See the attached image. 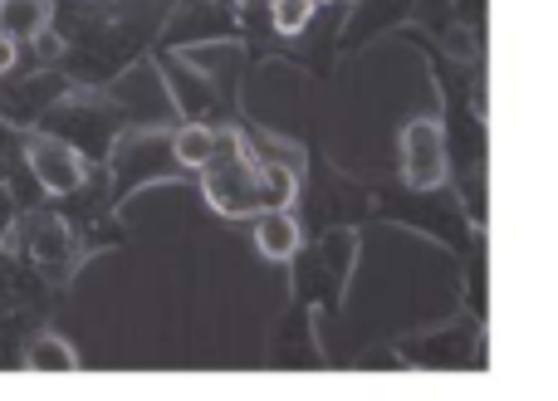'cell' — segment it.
I'll return each instance as SVG.
<instances>
[{"mask_svg":"<svg viewBox=\"0 0 558 401\" xmlns=\"http://www.w3.org/2000/svg\"><path fill=\"white\" fill-rule=\"evenodd\" d=\"M202 172H206V196H211V206L221 210V216H251V210L284 206V200L294 196V177H289L284 167L251 162L235 133H221L216 157Z\"/></svg>","mask_w":558,"mask_h":401,"instance_id":"cell-1","label":"cell"},{"mask_svg":"<svg viewBox=\"0 0 558 401\" xmlns=\"http://www.w3.org/2000/svg\"><path fill=\"white\" fill-rule=\"evenodd\" d=\"M25 167H29V177L39 182V192H49V196H74L78 186L88 182L84 153L69 147L64 137L45 133V127L25 137Z\"/></svg>","mask_w":558,"mask_h":401,"instance_id":"cell-2","label":"cell"},{"mask_svg":"<svg viewBox=\"0 0 558 401\" xmlns=\"http://www.w3.org/2000/svg\"><path fill=\"white\" fill-rule=\"evenodd\" d=\"M39 127L54 137H64L69 147H78V153H104L108 147V133H113V113H108L98 98H59V104L45 108V118H39Z\"/></svg>","mask_w":558,"mask_h":401,"instance_id":"cell-3","label":"cell"},{"mask_svg":"<svg viewBox=\"0 0 558 401\" xmlns=\"http://www.w3.org/2000/svg\"><path fill=\"white\" fill-rule=\"evenodd\" d=\"M402 177L416 192H432L446 182V133L432 118H416L402 133Z\"/></svg>","mask_w":558,"mask_h":401,"instance_id":"cell-4","label":"cell"},{"mask_svg":"<svg viewBox=\"0 0 558 401\" xmlns=\"http://www.w3.org/2000/svg\"><path fill=\"white\" fill-rule=\"evenodd\" d=\"M20 240H25V255L35 259L49 279H59L74 265V230H69L64 216H54V210H29V216L20 220Z\"/></svg>","mask_w":558,"mask_h":401,"instance_id":"cell-5","label":"cell"},{"mask_svg":"<svg viewBox=\"0 0 558 401\" xmlns=\"http://www.w3.org/2000/svg\"><path fill=\"white\" fill-rule=\"evenodd\" d=\"M64 94H69V88H64V78H59L54 69L29 74V78H20V84L0 88V118H5L10 127H29L35 118H45L49 104H59Z\"/></svg>","mask_w":558,"mask_h":401,"instance_id":"cell-6","label":"cell"},{"mask_svg":"<svg viewBox=\"0 0 558 401\" xmlns=\"http://www.w3.org/2000/svg\"><path fill=\"white\" fill-rule=\"evenodd\" d=\"M49 29V0H0V35L15 45H35Z\"/></svg>","mask_w":558,"mask_h":401,"instance_id":"cell-7","label":"cell"},{"mask_svg":"<svg viewBox=\"0 0 558 401\" xmlns=\"http://www.w3.org/2000/svg\"><path fill=\"white\" fill-rule=\"evenodd\" d=\"M255 245H260L265 259H294V250H299L294 216H289V210H279V206H270L260 220H255Z\"/></svg>","mask_w":558,"mask_h":401,"instance_id":"cell-8","label":"cell"},{"mask_svg":"<svg viewBox=\"0 0 558 401\" xmlns=\"http://www.w3.org/2000/svg\"><path fill=\"white\" fill-rule=\"evenodd\" d=\"M20 363H25L29 373H74L78 353L59 333H35L25 343V353H20Z\"/></svg>","mask_w":558,"mask_h":401,"instance_id":"cell-9","label":"cell"},{"mask_svg":"<svg viewBox=\"0 0 558 401\" xmlns=\"http://www.w3.org/2000/svg\"><path fill=\"white\" fill-rule=\"evenodd\" d=\"M216 143H221V133H211V127H202V123H186L182 133L172 137V157L182 167H206L216 157Z\"/></svg>","mask_w":558,"mask_h":401,"instance_id":"cell-10","label":"cell"},{"mask_svg":"<svg viewBox=\"0 0 558 401\" xmlns=\"http://www.w3.org/2000/svg\"><path fill=\"white\" fill-rule=\"evenodd\" d=\"M270 15L279 35H299L308 25V15H314V0H270Z\"/></svg>","mask_w":558,"mask_h":401,"instance_id":"cell-11","label":"cell"},{"mask_svg":"<svg viewBox=\"0 0 558 401\" xmlns=\"http://www.w3.org/2000/svg\"><path fill=\"white\" fill-rule=\"evenodd\" d=\"M20 157H25V137H20V127H10L5 118H0V177H5Z\"/></svg>","mask_w":558,"mask_h":401,"instance_id":"cell-12","label":"cell"},{"mask_svg":"<svg viewBox=\"0 0 558 401\" xmlns=\"http://www.w3.org/2000/svg\"><path fill=\"white\" fill-rule=\"evenodd\" d=\"M10 226H15V192L0 182V240L10 235Z\"/></svg>","mask_w":558,"mask_h":401,"instance_id":"cell-13","label":"cell"},{"mask_svg":"<svg viewBox=\"0 0 558 401\" xmlns=\"http://www.w3.org/2000/svg\"><path fill=\"white\" fill-rule=\"evenodd\" d=\"M10 69H15V39L0 35V74H10Z\"/></svg>","mask_w":558,"mask_h":401,"instance_id":"cell-14","label":"cell"},{"mask_svg":"<svg viewBox=\"0 0 558 401\" xmlns=\"http://www.w3.org/2000/svg\"><path fill=\"white\" fill-rule=\"evenodd\" d=\"M314 5H318V0H314Z\"/></svg>","mask_w":558,"mask_h":401,"instance_id":"cell-15","label":"cell"}]
</instances>
